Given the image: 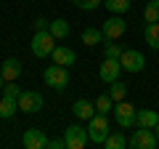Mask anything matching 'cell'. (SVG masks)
Listing matches in <instances>:
<instances>
[{
    "label": "cell",
    "mask_w": 159,
    "mask_h": 149,
    "mask_svg": "<svg viewBox=\"0 0 159 149\" xmlns=\"http://www.w3.org/2000/svg\"><path fill=\"white\" fill-rule=\"evenodd\" d=\"M119 64H122V69H125V72L138 74V72H143V67H146V56H143L141 51L125 48V51H122V56H119Z\"/></svg>",
    "instance_id": "6"
},
{
    "label": "cell",
    "mask_w": 159,
    "mask_h": 149,
    "mask_svg": "<svg viewBox=\"0 0 159 149\" xmlns=\"http://www.w3.org/2000/svg\"><path fill=\"white\" fill-rule=\"evenodd\" d=\"M122 51H125V48H122V46H114V40H106V46H103L106 59H119V56H122Z\"/></svg>",
    "instance_id": "25"
},
{
    "label": "cell",
    "mask_w": 159,
    "mask_h": 149,
    "mask_svg": "<svg viewBox=\"0 0 159 149\" xmlns=\"http://www.w3.org/2000/svg\"><path fill=\"white\" fill-rule=\"evenodd\" d=\"M159 123V115L154 109H138L135 112V128H154Z\"/></svg>",
    "instance_id": "15"
},
{
    "label": "cell",
    "mask_w": 159,
    "mask_h": 149,
    "mask_svg": "<svg viewBox=\"0 0 159 149\" xmlns=\"http://www.w3.org/2000/svg\"><path fill=\"white\" fill-rule=\"evenodd\" d=\"M0 74H3L6 83L16 80L19 74H21V61H19V59H6V61L0 64Z\"/></svg>",
    "instance_id": "13"
},
{
    "label": "cell",
    "mask_w": 159,
    "mask_h": 149,
    "mask_svg": "<svg viewBox=\"0 0 159 149\" xmlns=\"http://www.w3.org/2000/svg\"><path fill=\"white\" fill-rule=\"evenodd\" d=\"M32 27H34V32H40V29H48V27H51V22H48V19H34Z\"/></svg>",
    "instance_id": "28"
},
{
    "label": "cell",
    "mask_w": 159,
    "mask_h": 149,
    "mask_svg": "<svg viewBox=\"0 0 159 149\" xmlns=\"http://www.w3.org/2000/svg\"><path fill=\"white\" fill-rule=\"evenodd\" d=\"M64 141H66V149H85L88 141H90L88 128H82V125H77V123H72V125L64 131Z\"/></svg>",
    "instance_id": "5"
},
{
    "label": "cell",
    "mask_w": 159,
    "mask_h": 149,
    "mask_svg": "<svg viewBox=\"0 0 159 149\" xmlns=\"http://www.w3.org/2000/svg\"><path fill=\"white\" fill-rule=\"evenodd\" d=\"M109 133H111V125H109V115H101V112H96V115L88 120V136H90V144H103Z\"/></svg>",
    "instance_id": "1"
},
{
    "label": "cell",
    "mask_w": 159,
    "mask_h": 149,
    "mask_svg": "<svg viewBox=\"0 0 159 149\" xmlns=\"http://www.w3.org/2000/svg\"><path fill=\"white\" fill-rule=\"evenodd\" d=\"M72 112H74L77 120H90V117L96 115V104H90L88 99H80V101H74Z\"/></svg>",
    "instance_id": "14"
},
{
    "label": "cell",
    "mask_w": 159,
    "mask_h": 149,
    "mask_svg": "<svg viewBox=\"0 0 159 149\" xmlns=\"http://www.w3.org/2000/svg\"><path fill=\"white\" fill-rule=\"evenodd\" d=\"M43 80L48 83V88H56V91H64L69 85V69L61 67V64H53L43 72Z\"/></svg>",
    "instance_id": "4"
},
{
    "label": "cell",
    "mask_w": 159,
    "mask_h": 149,
    "mask_svg": "<svg viewBox=\"0 0 159 149\" xmlns=\"http://www.w3.org/2000/svg\"><path fill=\"white\" fill-rule=\"evenodd\" d=\"M3 91H6V96H13V99H19V96H21V88L16 85V80L6 83V88H3Z\"/></svg>",
    "instance_id": "27"
},
{
    "label": "cell",
    "mask_w": 159,
    "mask_h": 149,
    "mask_svg": "<svg viewBox=\"0 0 159 149\" xmlns=\"http://www.w3.org/2000/svg\"><path fill=\"white\" fill-rule=\"evenodd\" d=\"M53 48H56V37L51 35V29H40V32H34V37H32V53L37 59H48L53 53Z\"/></svg>",
    "instance_id": "2"
},
{
    "label": "cell",
    "mask_w": 159,
    "mask_h": 149,
    "mask_svg": "<svg viewBox=\"0 0 159 149\" xmlns=\"http://www.w3.org/2000/svg\"><path fill=\"white\" fill-rule=\"evenodd\" d=\"M154 133H157V138H159V123H157V125H154Z\"/></svg>",
    "instance_id": "30"
},
{
    "label": "cell",
    "mask_w": 159,
    "mask_h": 149,
    "mask_svg": "<svg viewBox=\"0 0 159 149\" xmlns=\"http://www.w3.org/2000/svg\"><path fill=\"white\" fill-rule=\"evenodd\" d=\"M143 40H146V46H148V48L159 51V22L146 24V27H143Z\"/></svg>",
    "instance_id": "17"
},
{
    "label": "cell",
    "mask_w": 159,
    "mask_h": 149,
    "mask_svg": "<svg viewBox=\"0 0 159 149\" xmlns=\"http://www.w3.org/2000/svg\"><path fill=\"white\" fill-rule=\"evenodd\" d=\"M143 19H146V24L159 22V0H148V3H146V8H143Z\"/></svg>",
    "instance_id": "22"
},
{
    "label": "cell",
    "mask_w": 159,
    "mask_h": 149,
    "mask_svg": "<svg viewBox=\"0 0 159 149\" xmlns=\"http://www.w3.org/2000/svg\"><path fill=\"white\" fill-rule=\"evenodd\" d=\"M3 85H6V80H3V74H0V91H3Z\"/></svg>",
    "instance_id": "31"
},
{
    "label": "cell",
    "mask_w": 159,
    "mask_h": 149,
    "mask_svg": "<svg viewBox=\"0 0 159 149\" xmlns=\"http://www.w3.org/2000/svg\"><path fill=\"white\" fill-rule=\"evenodd\" d=\"M125 29H127V22H125L122 16H117V13H111V16L103 22L101 32H103V37H106V40H117V37H122V35H125Z\"/></svg>",
    "instance_id": "8"
},
{
    "label": "cell",
    "mask_w": 159,
    "mask_h": 149,
    "mask_svg": "<svg viewBox=\"0 0 159 149\" xmlns=\"http://www.w3.org/2000/svg\"><path fill=\"white\" fill-rule=\"evenodd\" d=\"M111 112H114V123H117L119 128H125V131H127V128L135 125V112H138V109L133 107V104H127V101H117Z\"/></svg>",
    "instance_id": "7"
},
{
    "label": "cell",
    "mask_w": 159,
    "mask_h": 149,
    "mask_svg": "<svg viewBox=\"0 0 159 149\" xmlns=\"http://www.w3.org/2000/svg\"><path fill=\"white\" fill-rule=\"evenodd\" d=\"M48 29H51V35L56 37V40H66L69 32H72V24H69L66 19H53Z\"/></svg>",
    "instance_id": "16"
},
{
    "label": "cell",
    "mask_w": 159,
    "mask_h": 149,
    "mask_svg": "<svg viewBox=\"0 0 159 149\" xmlns=\"http://www.w3.org/2000/svg\"><path fill=\"white\" fill-rule=\"evenodd\" d=\"M103 147L106 149H125L127 147V136L125 133H109L106 141H103Z\"/></svg>",
    "instance_id": "20"
},
{
    "label": "cell",
    "mask_w": 159,
    "mask_h": 149,
    "mask_svg": "<svg viewBox=\"0 0 159 149\" xmlns=\"http://www.w3.org/2000/svg\"><path fill=\"white\" fill-rule=\"evenodd\" d=\"M16 112H19V99L3 96V101H0V117H3V120H11Z\"/></svg>",
    "instance_id": "18"
},
{
    "label": "cell",
    "mask_w": 159,
    "mask_h": 149,
    "mask_svg": "<svg viewBox=\"0 0 159 149\" xmlns=\"http://www.w3.org/2000/svg\"><path fill=\"white\" fill-rule=\"evenodd\" d=\"M48 141H51V138L40 131V128H27L24 136H21V144L27 149H48Z\"/></svg>",
    "instance_id": "10"
},
{
    "label": "cell",
    "mask_w": 159,
    "mask_h": 149,
    "mask_svg": "<svg viewBox=\"0 0 159 149\" xmlns=\"http://www.w3.org/2000/svg\"><path fill=\"white\" fill-rule=\"evenodd\" d=\"M109 96H111V101L117 104V101H125V96H127V85L122 80H114L111 83V91H109Z\"/></svg>",
    "instance_id": "23"
},
{
    "label": "cell",
    "mask_w": 159,
    "mask_h": 149,
    "mask_svg": "<svg viewBox=\"0 0 159 149\" xmlns=\"http://www.w3.org/2000/svg\"><path fill=\"white\" fill-rule=\"evenodd\" d=\"M111 109H114L111 96H109V93H101V96L96 99V112H101V115H109Z\"/></svg>",
    "instance_id": "24"
},
{
    "label": "cell",
    "mask_w": 159,
    "mask_h": 149,
    "mask_svg": "<svg viewBox=\"0 0 159 149\" xmlns=\"http://www.w3.org/2000/svg\"><path fill=\"white\" fill-rule=\"evenodd\" d=\"M48 149H66V141H64V138H56V141H48Z\"/></svg>",
    "instance_id": "29"
},
{
    "label": "cell",
    "mask_w": 159,
    "mask_h": 149,
    "mask_svg": "<svg viewBox=\"0 0 159 149\" xmlns=\"http://www.w3.org/2000/svg\"><path fill=\"white\" fill-rule=\"evenodd\" d=\"M43 109V96L34 91H21L19 96V112H27V115H34Z\"/></svg>",
    "instance_id": "9"
},
{
    "label": "cell",
    "mask_w": 159,
    "mask_h": 149,
    "mask_svg": "<svg viewBox=\"0 0 159 149\" xmlns=\"http://www.w3.org/2000/svg\"><path fill=\"white\" fill-rule=\"evenodd\" d=\"M106 37H103V32L101 29H93V27H88L85 32H82V43L85 46H98V43H103Z\"/></svg>",
    "instance_id": "21"
},
{
    "label": "cell",
    "mask_w": 159,
    "mask_h": 149,
    "mask_svg": "<svg viewBox=\"0 0 159 149\" xmlns=\"http://www.w3.org/2000/svg\"><path fill=\"white\" fill-rule=\"evenodd\" d=\"M119 72H122L119 59H103V64L98 67V77H101L103 83H109V85H111L114 80H119Z\"/></svg>",
    "instance_id": "11"
},
{
    "label": "cell",
    "mask_w": 159,
    "mask_h": 149,
    "mask_svg": "<svg viewBox=\"0 0 159 149\" xmlns=\"http://www.w3.org/2000/svg\"><path fill=\"white\" fill-rule=\"evenodd\" d=\"M157 144H159V138L154 133V128H138L127 138V147H133V149H157Z\"/></svg>",
    "instance_id": "3"
},
{
    "label": "cell",
    "mask_w": 159,
    "mask_h": 149,
    "mask_svg": "<svg viewBox=\"0 0 159 149\" xmlns=\"http://www.w3.org/2000/svg\"><path fill=\"white\" fill-rule=\"evenodd\" d=\"M77 8H82V11H96L98 6H103V0H72Z\"/></svg>",
    "instance_id": "26"
},
{
    "label": "cell",
    "mask_w": 159,
    "mask_h": 149,
    "mask_svg": "<svg viewBox=\"0 0 159 149\" xmlns=\"http://www.w3.org/2000/svg\"><path fill=\"white\" fill-rule=\"evenodd\" d=\"M103 6H106L109 13H117V16H122V13L130 11V0H103Z\"/></svg>",
    "instance_id": "19"
},
{
    "label": "cell",
    "mask_w": 159,
    "mask_h": 149,
    "mask_svg": "<svg viewBox=\"0 0 159 149\" xmlns=\"http://www.w3.org/2000/svg\"><path fill=\"white\" fill-rule=\"evenodd\" d=\"M51 59H53V64L72 67V64L77 61V53H74L72 48H66V46H56V48H53V53H51Z\"/></svg>",
    "instance_id": "12"
}]
</instances>
